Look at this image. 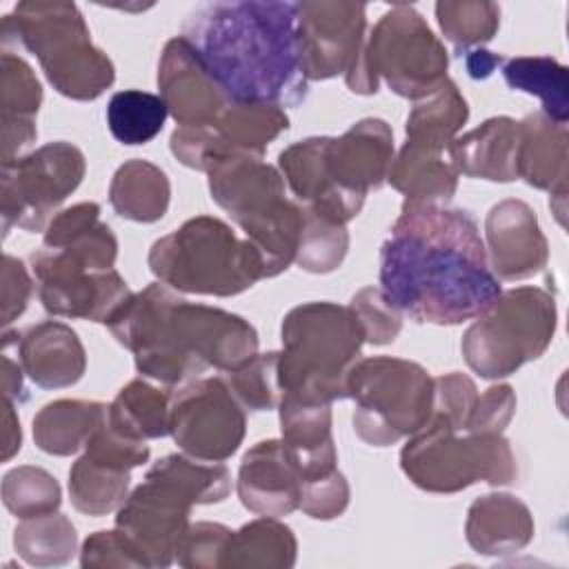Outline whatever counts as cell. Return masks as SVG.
Masks as SVG:
<instances>
[{"label": "cell", "instance_id": "cell-29", "mask_svg": "<svg viewBox=\"0 0 569 569\" xmlns=\"http://www.w3.org/2000/svg\"><path fill=\"white\" fill-rule=\"evenodd\" d=\"M171 200L167 173L149 160H127L120 164L109 184V202L113 211L133 222H158Z\"/></svg>", "mask_w": 569, "mask_h": 569}, {"label": "cell", "instance_id": "cell-9", "mask_svg": "<svg viewBox=\"0 0 569 569\" xmlns=\"http://www.w3.org/2000/svg\"><path fill=\"white\" fill-rule=\"evenodd\" d=\"M458 433L447 418L431 413L429 422L409 436L400 451V467L418 489L456 493L478 480L489 485L516 480V456L502 433Z\"/></svg>", "mask_w": 569, "mask_h": 569}, {"label": "cell", "instance_id": "cell-53", "mask_svg": "<svg viewBox=\"0 0 569 569\" xmlns=\"http://www.w3.org/2000/svg\"><path fill=\"white\" fill-rule=\"evenodd\" d=\"M2 398H9V400L24 398L22 367H18L7 353L2 356Z\"/></svg>", "mask_w": 569, "mask_h": 569}, {"label": "cell", "instance_id": "cell-50", "mask_svg": "<svg viewBox=\"0 0 569 569\" xmlns=\"http://www.w3.org/2000/svg\"><path fill=\"white\" fill-rule=\"evenodd\" d=\"M33 282L22 260L4 253L2 258V327L7 329L22 316L31 298Z\"/></svg>", "mask_w": 569, "mask_h": 569}, {"label": "cell", "instance_id": "cell-30", "mask_svg": "<svg viewBox=\"0 0 569 569\" xmlns=\"http://www.w3.org/2000/svg\"><path fill=\"white\" fill-rule=\"evenodd\" d=\"M222 156L249 153L260 156L282 131L289 129V118L282 107L260 102H231L213 124H207Z\"/></svg>", "mask_w": 569, "mask_h": 569}, {"label": "cell", "instance_id": "cell-37", "mask_svg": "<svg viewBox=\"0 0 569 569\" xmlns=\"http://www.w3.org/2000/svg\"><path fill=\"white\" fill-rule=\"evenodd\" d=\"M147 473L173 485L193 505L220 502L231 489V476L222 462H207L187 453H169L153 462Z\"/></svg>", "mask_w": 569, "mask_h": 569}, {"label": "cell", "instance_id": "cell-48", "mask_svg": "<svg viewBox=\"0 0 569 569\" xmlns=\"http://www.w3.org/2000/svg\"><path fill=\"white\" fill-rule=\"evenodd\" d=\"M516 413V393L509 385H493L478 396L465 431L502 433Z\"/></svg>", "mask_w": 569, "mask_h": 569}, {"label": "cell", "instance_id": "cell-8", "mask_svg": "<svg viewBox=\"0 0 569 569\" xmlns=\"http://www.w3.org/2000/svg\"><path fill=\"white\" fill-rule=\"evenodd\" d=\"M449 56L427 20L409 4H393L365 40L360 62L345 78L353 93L371 96L380 80L393 93L420 100L447 78Z\"/></svg>", "mask_w": 569, "mask_h": 569}, {"label": "cell", "instance_id": "cell-32", "mask_svg": "<svg viewBox=\"0 0 569 569\" xmlns=\"http://www.w3.org/2000/svg\"><path fill=\"white\" fill-rule=\"evenodd\" d=\"M469 118V104L453 80L445 78L433 91L416 100L405 124L407 140L449 149L456 133Z\"/></svg>", "mask_w": 569, "mask_h": 569}, {"label": "cell", "instance_id": "cell-5", "mask_svg": "<svg viewBox=\"0 0 569 569\" xmlns=\"http://www.w3.org/2000/svg\"><path fill=\"white\" fill-rule=\"evenodd\" d=\"M2 47L31 51L53 89L71 100H96L116 80L113 62L91 42L73 2H18L2 18Z\"/></svg>", "mask_w": 569, "mask_h": 569}, {"label": "cell", "instance_id": "cell-4", "mask_svg": "<svg viewBox=\"0 0 569 569\" xmlns=\"http://www.w3.org/2000/svg\"><path fill=\"white\" fill-rule=\"evenodd\" d=\"M280 338V398L311 405L347 398V378L365 345V333L349 305H298L282 318Z\"/></svg>", "mask_w": 569, "mask_h": 569}, {"label": "cell", "instance_id": "cell-26", "mask_svg": "<svg viewBox=\"0 0 569 569\" xmlns=\"http://www.w3.org/2000/svg\"><path fill=\"white\" fill-rule=\"evenodd\" d=\"M536 525L529 507L511 493H487L471 502L465 522L469 547L482 556H507L525 549Z\"/></svg>", "mask_w": 569, "mask_h": 569}, {"label": "cell", "instance_id": "cell-47", "mask_svg": "<svg viewBox=\"0 0 569 569\" xmlns=\"http://www.w3.org/2000/svg\"><path fill=\"white\" fill-rule=\"evenodd\" d=\"M347 505H349V482L336 469L329 476H322L302 485L298 509H302L309 518L331 520L342 516Z\"/></svg>", "mask_w": 569, "mask_h": 569}, {"label": "cell", "instance_id": "cell-22", "mask_svg": "<svg viewBox=\"0 0 569 569\" xmlns=\"http://www.w3.org/2000/svg\"><path fill=\"white\" fill-rule=\"evenodd\" d=\"M518 178L549 191L551 209L560 227L567 224V124L549 120L545 113H529L518 122Z\"/></svg>", "mask_w": 569, "mask_h": 569}, {"label": "cell", "instance_id": "cell-38", "mask_svg": "<svg viewBox=\"0 0 569 569\" xmlns=\"http://www.w3.org/2000/svg\"><path fill=\"white\" fill-rule=\"evenodd\" d=\"M167 116L164 100L140 89L118 91L107 104L109 131L122 144H144L153 140L162 131Z\"/></svg>", "mask_w": 569, "mask_h": 569}, {"label": "cell", "instance_id": "cell-14", "mask_svg": "<svg viewBox=\"0 0 569 569\" xmlns=\"http://www.w3.org/2000/svg\"><path fill=\"white\" fill-rule=\"evenodd\" d=\"M244 429V407L224 378H196L169 393V433L187 456L222 462L238 451Z\"/></svg>", "mask_w": 569, "mask_h": 569}, {"label": "cell", "instance_id": "cell-44", "mask_svg": "<svg viewBox=\"0 0 569 569\" xmlns=\"http://www.w3.org/2000/svg\"><path fill=\"white\" fill-rule=\"evenodd\" d=\"M349 309L353 311L365 333V342L389 345L398 338L402 329V313L387 300V296L378 287L360 289L351 298Z\"/></svg>", "mask_w": 569, "mask_h": 569}, {"label": "cell", "instance_id": "cell-34", "mask_svg": "<svg viewBox=\"0 0 569 569\" xmlns=\"http://www.w3.org/2000/svg\"><path fill=\"white\" fill-rule=\"evenodd\" d=\"M131 471L82 453L69 471L71 505L84 516H107L129 496Z\"/></svg>", "mask_w": 569, "mask_h": 569}, {"label": "cell", "instance_id": "cell-41", "mask_svg": "<svg viewBox=\"0 0 569 569\" xmlns=\"http://www.w3.org/2000/svg\"><path fill=\"white\" fill-rule=\"evenodd\" d=\"M2 502L20 520L58 511L62 491L58 480L42 467L20 465L2 478Z\"/></svg>", "mask_w": 569, "mask_h": 569}, {"label": "cell", "instance_id": "cell-11", "mask_svg": "<svg viewBox=\"0 0 569 569\" xmlns=\"http://www.w3.org/2000/svg\"><path fill=\"white\" fill-rule=\"evenodd\" d=\"M556 300L540 287H516L467 327L460 349L480 378L498 380L540 358L553 340Z\"/></svg>", "mask_w": 569, "mask_h": 569}, {"label": "cell", "instance_id": "cell-51", "mask_svg": "<svg viewBox=\"0 0 569 569\" xmlns=\"http://www.w3.org/2000/svg\"><path fill=\"white\" fill-rule=\"evenodd\" d=\"M2 407H4V442H2V460H11L18 451H20V442H22V433H20V422H18V416H16V409H13V400L4 398L2 400Z\"/></svg>", "mask_w": 569, "mask_h": 569}, {"label": "cell", "instance_id": "cell-33", "mask_svg": "<svg viewBox=\"0 0 569 569\" xmlns=\"http://www.w3.org/2000/svg\"><path fill=\"white\" fill-rule=\"evenodd\" d=\"M107 422L133 440L162 438L169 433V393L136 378L109 405Z\"/></svg>", "mask_w": 569, "mask_h": 569}, {"label": "cell", "instance_id": "cell-21", "mask_svg": "<svg viewBox=\"0 0 569 569\" xmlns=\"http://www.w3.org/2000/svg\"><path fill=\"white\" fill-rule=\"evenodd\" d=\"M236 491L244 509L258 516L280 518L300 507L302 478L282 440H260L242 456Z\"/></svg>", "mask_w": 569, "mask_h": 569}, {"label": "cell", "instance_id": "cell-15", "mask_svg": "<svg viewBox=\"0 0 569 569\" xmlns=\"http://www.w3.org/2000/svg\"><path fill=\"white\" fill-rule=\"evenodd\" d=\"M298 47L307 80L351 76L360 62L367 7L342 0L296 2Z\"/></svg>", "mask_w": 569, "mask_h": 569}, {"label": "cell", "instance_id": "cell-17", "mask_svg": "<svg viewBox=\"0 0 569 569\" xmlns=\"http://www.w3.org/2000/svg\"><path fill=\"white\" fill-rule=\"evenodd\" d=\"M118 240L109 224L100 220V204L78 202L58 211L42 238V247L31 253V273L40 271H104L113 269Z\"/></svg>", "mask_w": 569, "mask_h": 569}, {"label": "cell", "instance_id": "cell-43", "mask_svg": "<svg viewBox=\"0 0 569 569\" xmlns=\"http://www.w3.org/2000/svg\"><path fill=\"white\" fill-rule=\"evenodd\" d=\"M42 102V87L33 69L16 53L2 51V82L0 107L2 118L33 120Z\"/></svg>", "mask_w": 569, "mask_h": 569}, {"label": "cell", "instance_id": "cell-36", "mask_svg": "<svg viewBox=\"0 0 569 569\" xmlns=\"http://www.w3.org/2000/svg\"><path fill=\"white\" fill-rule=\"evenodd\" d=\"M78 533L64 513L51 511L24 518L13 531L18 556L31 567H58L73 558Z\"/></svg>", "mask_w": 569, "mask_h": 569}, {"label": "cell", "instance_id": "cell-35", "mask_svg": "<svg viewBox=\"0 0 569 569\" xmlns=\"http://www.w3.org/2000/svg\"><path fill=\"white\" fill-rule=\"evenodd\" d=\"M502 76L511 89L540 98V113L558 124H567L569 84L562 62L549 56H518L502 62Z\"/></svg>", "mask_w": 569, "mask_h": 569}, {"label": "cell", "instance_id": "cell-49", "mask_svg": "<svg viewBox=\"0 0 569 569\" xmlns=\"http://www.w3.org/2000/svg\"><path fill=\"white\" fill-rule=\"evenodd\" d=\"M80 565L89 567H144L129 540L118 531H96L80 549Z\"/></svg>", "mask_w": 569, "mask_h": 569}, {"label": "cell", "instance_id": "cell-6", "mask_svg": "<svg viewBox=\"0 0 569 569\" xmlns=\"http://www.w3.org/2000/svg\"><path fill=\"white\" fill-rule=\"evenodd\" d=\"M213 202L224 209L258 251L264 276L276 278L296 260L302 233V207L284 196L280 169L260 156L233 153L209 171Z\"/></svg>", "mask_w": 569, "mask_h": 569}, {"label": "cell", "instance_id": "cell-3", "mask_svg": "<svg viewBox=\"0 0 569 569\" xmlns=\"http://www.w3.org/2000/svg\"><path fill=\"white\" fill-rule=\"evenodd\" d=\"M107 327L133 353L138 373L167 387H178L207 367L236 371L258 353V333L249 320L189 302L162 282L131 293Z\"/></svg>", "mask_w": 569, "mask_h": 569}, {"label": "cell", "instance_id": "cell-42", "mask_svg": "<svg viewBox=\"0 0 569 569\" xmlns=\"http://www.w3.org/2000/svg\"><path fill=\"white\" fill-rule=\"evenodd\" d=\"M278 351L256 353L240 369L227 373V385L238 402L249 411H271L280 402L278 382Z\"/></svg>", "mask_w": 569, "mask_h": 569}, {"label": "cell", "instance_id": "cell-28", "mask_svg": "<svg viewBox=\"0 0 569 569\" xmlns=\"http://www.w3.org/2000/svg\"><path fill=\"white\" fill-rule=\"evenodd\" d=\"M109 405L96 400H53L33 416L36 447L51 456H71L87 447L107 418Z\"/></svg>", "mask_w": 569, "mask_h": 569}, {"label": "cell", "instance_id": "cell-16", "mask_svg": "<svg viewBox=\"0 0 569 569\" xmlns=\"http://www.w3.org/2000/svg\"><path fill=\"white\" fill-rule=\"evenodd\" d=\"M193 502L173 485L144 476L118 507L116 529L129 540L144 567L176 562L178 542L189 527Z\"/></svg>", "mask_w": 569, "mask_h": 569}, {"label": "cell", "instance_id": "cell-27", "mask_svg": "<svg viewBox=\"0 0 569 569\" xmlns=\"http://www.w3.org/2000/svg\"><path fill=\"white\" fill-rule=\"evenodd\" d=\"M458 176L447 149L405 140L387 182L405 196V202L445 207L458 189Z\"/></svg>", "mask_w": 569, "mask_h": 569}, {"label": "cell", "instance_id": "cell-18", "mask_svg": "<svg viewBox=\"0 0 569 569\" xmlns=\"http://www.w3.org/2000/svg\"><path fill=\"white\" fill-rule=\"evenodd\" d=\"M158 89L178 127H207L231 104L184 36L171 38L160 56Z\"/></svg>", "mask_w": 569, "mask_h": 569}, {"label": "cell", "instance_id": "cell-31", "mask_svg": "<svg viewBox=\"0 0 569 569\" xmlns=\"http://www.w3.org/2000/svg\"><path fill=\"white\" fill-rule=\"evenodd\" d=\"M298 542L293 531L278 518L260 516L231 531L220 567L233 569H289L296 562Z\"/></svg>", "mask_w": 569, "mask_h": 569}, {"label": "cell", "instance_id": "cell-40", "mask_svg": "<svg viewBox=\"0 0 569 569\" xmlns=\"http://www.w3.org/2000/svg\"><path fill=\"white\" fill-rule=\"evenodd\" d=\"M436 18L445 38L456 47L458 53L480 49V44L493 40L500 27V7L496 2H438Z\"/></svg>", "mask_w": 569, "mask_h": 569}, {"label": "cell", "instance_id": "cell-45", "mask_svg": "<svg viewBox=\"0 0 569 569\" xmlns=\"http://www.w3.org/2000/svg\"><path fill=\"white\" fill-rule=\"evenodd\" d=\"M229 538H231V529L220 522L189 525L178 542L176 562L187 569L220 567Z\"/></svg>", "mask_w": 569, "mask_h": 569}, {"label": "cell", "instance_id": "cell-24", "mask_svg": "<svg viewBox=\"0 0 569 569\" xmlns=\"http://www.w3.org/2000/svg\"><path fill=\"white\" fill-rule=\"evenodd\" d=\"M282 447L298 469L302 485L338 469V453L331 436V405H311L280 398Z\"/></svg>", "mask_w": 569, "mask_h": 569}, {"label": "cell", "instance_id": "cell-25", "mask_svg": "<svg viewBox=\"0 0 569 569\" xmlns=\"http://www.w3.org/2000/svg\"><path fill=\"white\" fill-rule=\"evenodd\" d=\"M518 122L509 116H496L456 136L447 151L458 173L491 182H511L518 178Z\"/></svg>", "mask_w": 569, "mask_h": 569}, {"label": "cell", "instance_id": "cell-13", "mask_svg": "<svg viewBox=\"0 0 569 569\" xmlns=\"http://www.w3.org/2000/svg\"><path fill=\"white\" fill-rule=\"evenodd\" d=\"M391 162L393 131L380 118L358 120L342 136L327 138L329 198L322 209L311 211L347 224L360 213L367 193L387 182Z\"/></svg>", "mask_w": 569, "mask_h": 569}, {"label": "cell", "instance_id": "cell-19", "mask_svg": "<svg viewBox=\"0 0 569 569\" xmlns=\"http://www.w3.org/2000/svg\"><path fill=\"white\" fill-rule=\"evenodd\" d=\"M487 258L500 280H525L540 273L549 260V244L536 211L516 198L493 204L485 220Z\"/></svg>", "mask_w": 569, "mask_h": 569}, {"label": "cell", "instance_id": "cell-2", "mask_svg": "<svg viewBox=\"0 0 569 569\" xmlns=\"http://www.w3.org/2000/svg\"><path fill=\"white\" fill-rule=\"evenodd\" d=\"M182 36L231 102L293 107L309 93L296 2H209L187 16Z\"/></svg>", "mask_w": 569, "mask_h": 569}, {"label": "cell", "instance_id": "cell-23", "mask_svg": "<svg viewBox=\"0 0 569 569\" xmlns=\"http://www.w3.org/2000/svg\"><path fill=\"white\" fill-rule=\"evenodd\" d=\"M16 336L20 367L38 387L64 389L84 376L87 353L69 325L44 320Z\"/></svg>", "mask_w": 569, "mask_h": 569}, {"label": "cell", "instance_id": "cell-52", "mask_svg": "<svg viewBox=\"0 0 569 569\" xmlns=\"http://www.w3.org/2000/svg\"><path fill=\"white\" fill-rule=\"evenodd\" d=\"M465 62H467V73H469V78H473V80H485V78H489V76L493 73V69H496L498 64L505 62V58H502V56H496V53H491V51H487V49H471V51H467Z\"/></svg>", "mask_w": 569, "mask_h": 569}, {"label": "cell", "instance_id": "cell-46", "mask_svg": "<svg viewBox=\"0 0 569 569\" xmlns=\"http://www.w3.org/2000/svg\"><path fill=\"white\" fill-rule=\"evenodd\" d=\"M476 400L478 389L467 373L451 371L433 378V413L447 418L456 431H465Z\"/></svg>", "mask_w": 569, "mask_h": 569}, {"label": "cell", "instance_id": "cell-20", "mask_svg": "<svg viewBox=\"0 0 569 569\" xmlns=\"http://www.w3.org/2000/svg\"><path fill=\"white\" fill-rule=\"evenodd\" d=\"M38 280V298L47 313L58 318H80L91 322H109V318L133 293L116 269L104 271H42Z\"/></svg>", "mask_w": 569, "mask_h": 569}, {"label": "cell", "instance_id": "cell-10", "mask_svg": "<svg viewBox=\"0 0 569 569\" xmlns=\"http://www.w3.org/2000/svg\"><path fill=\"white\" fill-rule=\"evenodd\" d=\"M353 431L373 447H389L422 429L433 413V378L413 360L358 358L347 378Z\"/></svg>", "mask_w": 569, "mask_h": 569}, {"label": "cell", "instance_id": "cell-7", "mask_svg": "<svg viewBox=\"0 0 569 569\" xmlns=\"http://www.w3.org/2000/svg\"><path fill=\"white\" fill-rule=\"evenodd\" d=\"M147 262L162 284L182 293L229 298L267 278L253 244L213 216L189 218L158 238Z\"/></svg>", "mask_w": 569, "mask_h": 569}, {"label": "cell", "instance_id": "cell-1", "mask_svg": "<svg viewBox=\"0 0 569 569\" xmlns=\"http://www.w3.org/2000/svg\"><path fill=\"white\" fill-rule=\"evenodd\" d=\"M380 289L413 322L460 325L502 293L476 218L465 209L405 202L380 247Z\"/></svg>", "mask_w": 569, "mask_h": 569}, {"label": "cell", "instance_id": "cell-39", "mask_svg": "<svg viewBox=\"0 0 569 569\" xmlns=\"http://www.w3.org/2000/svg\"><path fill=\"white\" fill-rule=\"evenodd\" d=\"M302 207V204H300ZM349 249L347 224L325 218L302 207V233L296 251V264L309 273L336 271Z\"/></svg>", "mask_w": 569, "mask_h": 569}, {"label": "cell", "instance_id": "cell-12", "mask_svg": "<svg viewBox=\"0 0 569 569\" xmlns=\"http://www.w3.org/2000/svg\"><path fill=\"white\" fill-rule=\"evenodd\" d=\"M87 171L84 153L64 140L2 164V231L11 227L42 231L56 209L80 187Z\"/></svg>", "mask_w": 569, "mask_h": 569}]
</instances>
